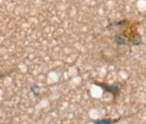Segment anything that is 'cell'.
<instances>
[{
  "mask_svg": "<svg viewBox=\"0 0 146 124\" xmlns=\"http://www.w3.org/2000/svg\"><path fill=\"white\" fill-rule=\"evenodd\" d=\"M96 124H111L116 122L115 120H111V119H98V120H94Z\"/></svg>",
  "mask_w": 146,
  "mask_h": 124,
  "instance_id": "4",
  "label": "cell"
},
{
  "mask_svg": "<svg viewBox=\"0 0 146 124\" xmlns=\"http://www.w3.org/2000/svg\"><path fill=\"white\" fill-rule=\"evenodd\" d=\"M96 85L100 86V88H102L105 92L107 93H110L113 97H116L117 95L119 94L120 90H119V87L118 86H115V85H109V84H106V83H102V82H95Z\"/></svg>",
  "mask_w": 146,
  "mask_h": 124,
  "instance_id": "1",
  "label": "cell"
},
{
  "mask_svg": "<svg viewBox=\"0 0 146 124\" xmlns=\"http://www.w3.org/2000/svg\"><path fill=\"white\" fill-rule=\"evenodd\" d=\"M114 41H115V43L117 45H119V46H122V45H128L126 39H125L124 37L120 36V35H117V36L114 37Z\"/></svg>",
  "mask_w": 146,
  "mask_h": 124,
  "instance_id": "3",
  "label": "cell"
},
{
  "mask_svg": "<svg viewBox=\"0 0 146 124\" xmlns=\"http://www.w3.org/2000/svg\"><path fill=\"white\" fill-rule=\"evenodd\" d=\"M129 42H131V45L137 46V45H140L141 43H142V38H141L140 34H138V33H135V34H133V36H131V40H129Z\"/></svg>",
  "mask_w": 146,
  "mask_h": 124,
  "instance_id": "2",
  "label": "cell"
}]
</instances>
